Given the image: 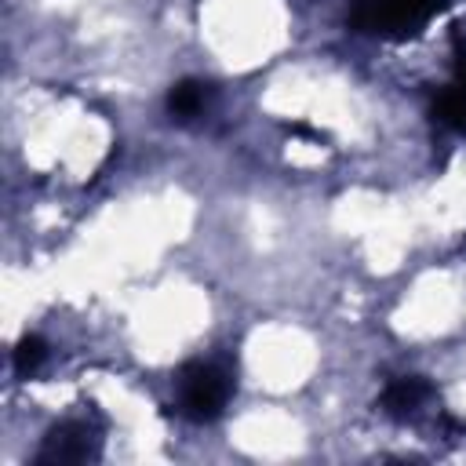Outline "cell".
<instances>
[{
	"label": "cell",
	"mask_w": 466,
	"mask_h": 466,
	"mask_svg": "<svg viewBox=\"0 0 466 466\" xmlns=\"http://www.w3.org/2000/svg\"><path fill=\"white\" fill-rule=\"evenodd\" d=\"M44 357H47L44 339L25 335V339H18V346H15V371H18V375H33V371L44 364Z\"/></svg>",
	"instance_id": "cell-7"
},
{
	"label": "cell",
	"mask_w": 466,
	"mask_h": 466,
	"mask_svg": "<svg viewBox=\"0 0 466 466\" xmlns=\"http://www.w3.org/2000/svg\"><path fill=\"white\" fill-rule=\"evenodd\" d=\"M102 451V437H98V426L87 422V419H62L58 426L47 430L40 451H36V462L40 466H62V462H87V459H98Z\"/></svg>",
	"instance_id": "cell-3"
},
{
	"label": "cell",
	"mask_w": 466,
	"mask_h": 466,
	"mask_svg": "<svg viewBox=\"0 0 466 466\" xmlns=\"http://www.w3.org/2000/svg\"><path fill=\"white\" fill-rule=\"evenodd\" d=\"M433 116L444 124V127H451V131H459V135H466V91L462 87H444L437 98H433Z\"/></svg>",
	"instance_id": "cell-6"
},
{
	"label": "cell",
	"mask_w": 466,
	"mask_h": 466,
	"mask_svg": "<svg viewBox=\"0 0 466 466\" xmlns=\"http://www.w3.org/2000/svg\"><path fill=\"white\" fill-rule=\"evenodd\" d=\"M208 102H211V84H204V80H178L167 91V113L178 124L197 120L208 109Z\"/></svg>",
	"instance_id": "cell-5"
},
{
	"label": "cell",
	"mask_w": 466,
	"mask_h": 466,
	"mask_svg": "<svg viewBox=\"0 0 466 466\" xmlns=\"http://www.w3.org/2000/svg\"><path fill=\"white\" fill-rule=\"evenodd\" d=\"M430 397H433V386H430L426 379L404 375V379H393V382L386 386V393H382V411L393 415V419H408V415H415Z\"/></svg>",
	"instance_id": "cell-4"
},
{
	"label": "cell",
	"mask_w": 466,
	"mask_h": 466,
	"mask_svg": "<svg viewBox=\"0 0 466 466\" xmlns=\"http://www.w3.org/2000/svg\"><path fill=\"white\" fill-rule=\"evenodd\" d=\"M444 4L448 0H353L350 25L357 33L400 40L419 33L437 11H444Z\"/></svg>",
	"instance_id": "cell-1"
},
{
	"label": "cell",
	"mask_w": 466,
	"mask_h": 466,
	"mask_svg": "<svg viewBox=\"0 0 466 466\" xmlns=\"http://www.w3.org/2000/svg\"><path fill=\"white\" fill-rule=\"evenodd\" d=\"M229 393H233V379L211 360H193L178 371V408L193 422L218 419Z\"/></svg>",
	"instance_id": "cell-2"
}]
</instances>
